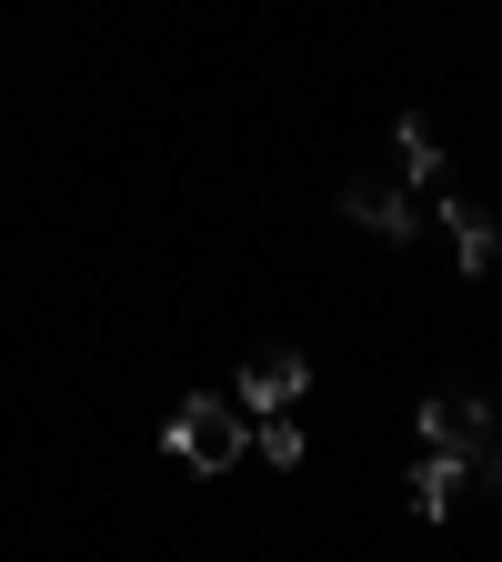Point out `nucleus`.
<instances>
[{
	"instance_id": "obj_7",
	"label": "nucleus",
	"mask_w": 502,
	"mask_h": 562,
	"mask_svg": "<svg viewBox=\"0 0 502 562\" xmlns=\"http://www.w3.org/2000/svg\"><path fill=\"white\" fill-rule=\"evenodd\" d=\"M392 151H402V191H412V181H443V140H433V121H412V111H402Z\"/></svg>"
},
{
	"instance_id": "obj_4",
	"label": "nucleus",
	"mask_w": 502,
	"mask_h": 562,
	"mask_svg": "<svg viewBox=\"0 0 502 562\" xmlns=\"http://www.w3.org/2000/svg\"><path fill=\"white\" fill-rule=\"evenodd\" d=\"M302 382H312V362H302V351H252V362H242V402H252V412L302 402Z\"/></svg>"
},
{
	"instance_id": "obj_9",
	"label": "nucleus",
	"mask_w": 502,
	"mask_h": 562,
	"mask_svg": "<svg viewBox=\"0 0 502 562\" xmlns=\"http://www.w3.org/2000/svg\"><path fill=\"white\" fill-rule=\"evenodd\" d=\"M492 482H502V442H492Z\"/></svg>"
},
{
	"instance_id": "obj_2",
	"label": "nucleus",
	"mask_w": 502,
	"mask_h": 562,
	"mask_svg": "<svg viewBox=\"0 0 502 562\" xmlns=\"http://www.w3.org/2000/svg\"><path fill=\"white\" fill-rule=\"evenodd\" d=\"M482 442H492V402L482 392H433V402H422V452L482 462Z\"/></svg>"
},
{
	"instance_id": "obj_8",
	"label": "nucleus",
	"mask_w": 502,
	"mask_h": 562,
	"mask_svg": "<svg viewBox=\"0 0 502 562\" xmlns=\"http://www.w3.org/2000/svg\"><path fill=\"white\" fill-rule=\"evenodd\" d=\"M261 462H302V422L292 412H261Z\"/></svg>"
},
{
	"instance_id": "obj_5",
	"label": "nucleus",
	"mask_w": 502,
	"mask_h": 562,
	"mask_svg": "<svg viewBox=\"0 0 502 562\" xmlns=\"http://www.w3.org/2000/svg\"><path fill=\"white\" fill-rule=\"evenodd\" d=\"M453 492H462V462H453V452H422V462H412V513H422V522H443Z\"/></svg>"
},
{
	"instance_id": "obj_6",
	"label": "nucleus",
	"mask_w": 502,
	"mask_h": 562,
	"mask_svg": "<svg viewBox=\"0 0 502 562\" xmlns=\"http://www.w3.org/2000/svg\"><path fill=\"white\" fill-rule=\"evenodd\" d=\"M443 222H453V251H462V271H472V281H482V271H492V251H502V241H492V222H482V211H472V201H462V191H453V201H443Z\"/></svg>"
},
{
	"instance_id": "obj_3",
	"label": "nucleus",
	"mask_w": 502,
	"mask_h": 562,
	"mask_svg": "<svg viewBox=\"0 0 502 562\" xmlns=\"http://www.w3.org/2000/svg\"><path fill=\"white\" fill-rule=\"evenodd\" d=\"M342 211H352L362 232H382V241H412V191H402V181H382V171L352 181V191H342Z\"/></svg>"
},
{
	"instance_id": "obj_1",
	"label": "nucleus",
	"mask_w": 502,
	"mask_h": 562,
	"mask_svg": "<svg viewBox=\"0 0 502 562\" xmlns=\"http://www.w3.org/2000/svg\"><path fill=\"white\" fill-rule=\"evenodd\" d=\"M171 462L181 472H232L242 462V412L232 402H181L171 412Z\"/></svg>"
}]
</instances>
